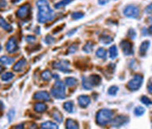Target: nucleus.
<instances>
[{"instance_id":"f257e3e1","label":"nucleus","mask_w":152,"mask_h":129,"mask_svg":"<svg viewBox=\"0 0 152 129\" xmlns=\"http://www.w3.org/2000/svg\"><path fill=\"white\" fill-rule=\"evenodd\" d=\"M37 6L39 10L37 19L39 23L44 24L54 18V16H55L54 12L51 9L49 4L46 1H38Z\"/></svg>"},{"instance_id":"f03ea898","label":"nucleus","mask_w":152,"mask_h":129,"mask_svg":"<svg viewBox=\"0 0 152 129\" xmlns=\"http://www.w3.org/2000/svg\"><path fill=\"white\" fill-rule=\"evenodd\" d=\"M114 119V112L109 109H101L96 113V123L101 126L104 127L112 122Z\"/></svg>"},{"instance_id":"7ed1b4c3","label":"nucleus","mask_w":152,"mask_h":129,"mask_svg":"<svg viewBox=\"0 0 152 129\" xmlns=\"http://www.w3.org/2000/svg\"><path fill=\"white\" fill-rule=\"evenodd\" d=\"M51 95L56 99H64L66 97V86L62 81H56L51 89Z\"/></svg>"},{"instance_id":"20e7f679","label":"nucleus","mask_w":152,"mask_h":129,"mask_svg":"<svg viewBox=\"0 0 152 129\" xmlns=\"http://www.w3.org/2000/svg\"><path fill=\"white\" fill-rule=\"evenodd\" d=\"M82 86L85 90H92L94 86L99 85L102 78L98 75H91L88 77H82Z\"/></svg>"},{"instance_id":"39448f33","label":"nucleus","mask_w":152,"mask_h":129,"mask_svg":"<svg viewBox=\"0 0 152 129\" xmlns=\"http://www.w3.org/2000/svg\"><path fill=\"white\" fill-rule=\"evenodd\" d=\"M143 83V76L141 74H136L128 83V88L131 91H136L139 90Z\"/></svg>"},{"instance_id":"423d86ee","label":"nucleus","mask_w":152,"mask_h":129,"mask_svg":"<svg viewBox=\"0 0 152 129\" xmlns=\"http://www.w3.org/2000/svg\"><path fill=\"white\" fill-rule=\"evenodd\" d=\"M123 14L128 18H137L140 14V9L136 4H128L123 9Z\"/></svg>"},{"instance_id":"0eeeda50","label":"nucleus","mask_w":152,"mask_h":129,"mask_svg":"<svg viewBox=\"0 0 152 129\" xmlns=\"http://www.w3.org/2000/svg\"><path fill=\"white\" fill-rule=\"evenodd\" d=\"M120 47L122 49V52L124 54V55H131L134 53V49H133V44L131 41H128V40H123L120 43Z\"/></svg>"},{"instance_id":"6e6552de","label":"nucleus","mask_w":152,"mask_h":129,"mask_svg":"<svg viewBox=\"0 0 152 129\" xmlns=\"http://www.w3.org/2000/svg\"><path fill=\"white\" fill-rule=\"evenodd\" d=\"M129 121V118L126 115H118L112 120V126L115 128H120L123 125L127 124Z\"/></svg>"},{"instance_id":"1a4fd4ad","label":"nucleus","mask_w":152,"mask_h":129,"mask_svg":"<svg viewBox=\"0 0 152 129\" xmlns=\"http://www.w3.org/2000/svg\"><path fill=\"white\" fill-rule=\"evenodd\" d=\"M53 66L55 69L61 70L62 72H70V63L67 60H61V61H58V62H55L53 63Z\"/></svg>"},{"instance_id":"9d476101","label":"nucleus","mask_w":152,"mask_h":129,"mask_svg":"<svg viewBox=\"0 0 152 129\" xmlns=\"http://www.w3.org/2000/svg\"><path fill=\"white\" fill-rule=\"evenodd\" d=\"M31 13V6L29 4H23L22 6H20V8H18V10L17 11V13L16 15L17 17L20 18H26Z\"/></svg>"},{"instance_id":"9b49d317","label":"nucleus","mask_w":152,"mask_h":129,"mask_svg":"<svg viewBox=\"0 0 152 129\" xmlns=\"http://www.w3.org/2000/svg\"><path fill=\"white\" fill-rule=\"evenodd\" d=\"M18 49V41L16 40L15 37H11L7 43H6V50L9 53H15L16 51Z\"/></svg>"},{"instance_id":"f8f14e48","label":"nucleus","mask_w":152,"mask_h":129,"mask_svg":"<svg viewBox=\"0 0 152 129\" xmlns=\"http://www.w3.org/2000/svg\"><path fill=\"white\" fill-rule=\"evenodd\" d=\"M77 101H78L79 105L81 108H87L90 105V103H91L90 97L87 96V95H80V96H79Z\"/></svg>"},{"instance_id":"ddd939ff","label":"nucleus","mask_w":152,"mask_h":129,"mask_svg":"<svg viewBox=\"0 0 152 129\" xmlns=\"http://www.w3.org/2000/svg\"><path fill=\"white\" fill-rule=\"evenodd\" d=\"M33 98L36 100H41V101H49L50 100V94L46 91H39L34 93Z\"/></svg>"},{"instance_id":"4468645a","label":"nucleus","mask_w":152,"mask_h":129,"mask_svg":"<svg viewBox=\"0 0 152 129\" xmlns=\"http://www.w3.org/2000/svg\"><path fill=\"white\" fill-rule=\"evenodd\" d=\"M33 109L36 113H43L47 110V105L43 102H37L34 105H33Z\"/></svg>"},{"instance_id":"2eb2a0df","label":"nucleus","mask_w":152,"mask_h":129,"mask_svg":"<svg viewBox=\"0 0 152 129\" xmlns=\"http://www.w3.org/2000/svg\"><path fill=\"white\" fill-rule=\"evenodd\" d=\"M26 60L23 58L21 60H18L15 64L13 65L12 69L14 71H16V72H19V71H21L26 67Z\"/></svg>"},{"instance_id":"dca6fc26","label":"nucleus","mask_w":152,"mask_h":129,"mask_svg":"<svg viewBox=\"0 0 152 129\" xmlns=\"http://www.w3.org/2000/svg\"><path fill=\"white\" fill-rule=\"evenodd\" d=\"M150 46H151L150 41H144L141 44V46H140V48H139V54H140L141 56H144V55H146V52L148 51Z\"/></svg>"},{"instance_id":"f3484780","label":"nucleus","mask_w":152,"mask_h":129,"mask_svg":"<svg viewBox=\"0 0 152 129\" xmlns=\"http://www.w3.org/2000/svg\"><path fill=\"white\" fill-rule=\"evenodd\" d=\"M63 108L66 112L69 113H74L75 112V104L73 101H67V102H65L63 104Z\"/></svg>"},{"instance_id":"a211bd4d","label":"nucleus","mask_w":152,"mask_h":129,"mask_svg":"<svg viewBox=\"0 0 152 129\" xmlns=\"http://www.w3.org/2000/svg\"><path fill=\"white\" fill-rule=\"evenodd\" d=\"M66 129H80L78 122L73 119H67L66 121Z\"/></svg>"},{"instance_id":"6ab92c4d","label":"nucleus","mask_w":152,"mask_h":129,"mask_svg":"<svg viewBox=\"0 0 152 129\" xmlns=\"http://www.w3.org/2000/svg\"><path fill=\"white\" fill-rule=\"evenodd\" d=\"M0 27L7 32H11L12 31V27L3 17H0Z\"/></svg>"},{"instance_id":"aec40b11","label":"nucleus","mask_w":152,"mask_h":129,"mask_svg":"<svg viewBox=\"0 0 152 129\" xmlns=\"http://www.w3.org/2000/svg\"><path fill=\"white\" fill-rule=\"evenodd\" d=\"M41 129H59L58 125L53 121H46L41 124Z\"/></svg>"},{"instance_id":"412c9836","label":"nucleus","mask_w":152,"mask_h":129,"mask_svg":"<svg viewBox=\"0 0 152 129\" xmlns=\"http://www.w3.org/2000/svg\"><path fill=\"white\" fill-rule=\"evenodd\" d=\"M14 62V59L12 57H9L6 55H3L0 57V63L4 65H11Z\"/></svg>"},{"instance_id":"4be33fe9","label":"nucleus","mask_w":152,"mask_h":129,"mask_svg":"<svg viewBox=\"0 0 152 129\" xmlns=\"http://www.w3.org/2000/svg\"><path fill=\"white\" fill-rule=\"evenodd\" d=\"M108 52H109V57L114 60L115 58H116V56L118 55V50H117V47L115 45L114 46H111L109 49H108Z\"/></svg>"},{"instance_id":"5701e85b","label":"nucleus","mask_w":152,"mask_h":129,"mask_svg":"<svg viewBox=\"0 0 152 129\" xmlns=\"http://www.w3.org/2000/svg\"><path fill=\"white\" fill-rule=\"evenodd\" d=\"M52 115H53V119L57 123H62V121H63V116L61 115V113L58 110H54L53 112V113H52Z\"/></svg>"},{"instance_id":"b1692460","label":"nucleus","mask_w":152,"mask_h":129,"mask_svg":"<svg viewBox=\"0 0 152 129\" xmlns=\"http://www.w3.org/2000/svg\"><path fill=\"white\" fill-rule=\"evenodd\" d=\"M100 41L103 43V44H105V45H108V44H110L112 41H113V39H112V37L111 36H109V35H107V34H102L101 37H100Z\"/></svg>"},{"instance_id":"393cba45","label":"nucleus","mask_w":152,"mask_h":129,"mask_svg":"<svg viewBox=\"0 0 152 129\" xmlns=\"http://www.w3.org/2000/svg\"><path fill=\"white\" fill-rule=\"evenodd\" d=\"M95 55H96V56L99 57V58L105 59L107 57V51L103 49V48H99V49L96 50Z\"/></svg>"},{"instance_id":"a878e982","label":"nucleus","mask_w":152,"mask_h":129,"mask_svg":"<svg viewBox=\"0 0 152 129\" xmlns=\"http://www.w3.org/2000/svg\"><path fill=\"white\" fill-rule=\"evenodd\" d=\"M13 77H14V75L12 72H6V73L3 74L1 76V79L3 81H4V82H8V81H10L11 79H12Z\"/></svg>"},{"instance_id":"bb28decb","label":"nucleus","mask_w":152,"mask_h":129,"mask_svg":"<svg viewBox=\"0 0 152 129\" xmlns=\"http://www.w3.org/2000/svg\"><path fill=\"white\" fill-rule=\"evenodd\" d=\"M65 83H66V84L67 86L72 87V86L75 85L76 83H77V79L75 78V77H66L65 79Z\"/></svg>"},{"instance_id":"cd10ccee","label":"nucleus","mask_w":152,"mask_h":129,"mask_svg":"<svg viewBox=\"0 0 152 129\" xmlns=\"http://www.w3.org/2000/svg\"><path fill=\"white\" fill-rule=\"evenodd\" d=\"M118 91H119V88L115 85H113V86L109 87V89L107 90V93L111 96H115L116 93L118 92Z\"/></svg>"},{"instance_id":"c85d7f7f","label":"nucleus","mask_w":152,"mask_h":129,"mask_svg":"<svg viewBox=\"0 0 152 129\" xmlns=\"http://www.w3.org/2000/svg\"><path fill=\"white\" fill-rule=\"evenodd\" d=\"M41 77H42L43 80L45 81L50 80L51 77H52V74H51V72H50L48 69H46V70H44V71L41 73Z\"/></svg>"},{"instance_id":"c756f323","label":"nucleus","mask_w":152,"mask_h":129,"mask_svg":"<svg viewBox=\"0 0 152 129\" xmlns=\"http://www.w3.org/2000/svg\"><path fill=\"white\" fill-rule=\"evenodd\" d=\"M144 113H145V109L142 106H137L134 110V113L137 116H142Z\"/></svg>"},{"instance_id":"7c9ffc66","label":"nucleus","mask_w":152,"mask_h":129,"mask_svg":"<svg viewBox=\"0 0 152 129\" xmlns=\"http://www.w3.org/2000/svg\"><path fill=\"white\" fill-rule=\"evenodd\" d=\"M93 48H94V44L92 43L91 41H88V42H87V44L83 47V50H84L86 53H90L92 50H93Z\"/></svg>"},{"instance_id":"2f4dec72","label":"nucleus","mask_w":152,"mask_h":129,"mask_svg":"<svg viewBox=\"0 0 152 129\" xmlns=\"http://www.w3.org/2000/svg\"><path fill=\"white\" fill-rule=\"evenodd\" d=\"M70 3H72V1H61V2H59V3H57V4H54V8H55V9H59V8H61V7H63V6L67 5V4H70Z\"/></svg>"},{"instance_id":"473e14b6","label":"nucleus","mask_w":152,"mask_h":129,"mask_svg":"<svg viewBox=\"0 0 152 129\" xmlns=\"http://www.w3.org/2000/svg\"><path fill=\"white\" fill-rule=\"evenodd\" d=\"M141 102L143 104V105H152V100L151 99H150L148 97H146V96H142V97H141Z\"/></svg>"},{"instance_id":"72a5a7b5","label":"nucleus","mask_w":152,"mask_h":129,"mask_svg":"<svg viewBox=\"0 0 152 129\" xmlns=\"http://www.w3.org/2000/svg\"><path fill=\"white\" fill-rule=\"evenodd\" d=\"M71 17H72L74 19H80V18H81L84 17V13H81V12H75V13H72Z\"/></svg>"},{"instance_id":"f704fd0d","label":"nucleus","mask_w":152,"mask_h":129,"mask_svg":"<svg viewBox=\"0 0 152 129\" xmlns=\"http://www.w3.org/2000/svg\"><path fill=\"white\" fill-rule=\"evenodd\" d=\"M128 35H129V37L130 38V39H135L136 37H137V32L136 31L134 30V29H132V28H130L129 30V32H128Z\"/></svg>"},{"instance_id":"c9c22d12","label":"nucleus","mask_w":152,"mask_h":129,"mask_svg":"<svg viewBox=\"0 0 152 129\" xmlns=\"http://www.w3.org/2000/svg\"><path fill=\"white\" fill-rule=\"evenodd\" d=\"M14 115H15V111H14V110H10V111L8 112L7 117H8V120H9L10 122L13 119Z\"/></svg>"},{"instance_id":"e433bc0d","label":"nucleus","mask_w":152,"mask_h":129,"mask_svg":"<svg viewBox=\"0 0 152 129\" xmlns=\"http://www.w3.org/2000/svg\"><path fill=\"white\" fill-rule=\"evenodd\" d=\"M35 40H36V39H35V37H34L33 35H28V36H26V41L29 42V43L34 42Z\"/></svg>"},{"instance_id":"4c0bfd02","label":"nucleus","mask_w":152,"mask_h":129,"mask_svg":"<svg viewBox=\"0 0 152 129\" xmlns=\"http://www.w3.org/2000/svg\"><path fill=\"white\" fill-rule=\"evenodd\" d=\"M147 90H148V91L152 94V78L151 79H150V81L148 82V84H147Z\"/></svg>"},{"instance_id":"58836bf2","label":"nucleus","mask_w":152,"mask_h":129,"mask_svg":"<svg viewBox=\"0 0 152 129\" xmlns=\"http://www.w3.org/2000/svg\"><path fill=\"white\" fill-rule=\"evenodd\" d=\"M145 13H149V14H152V4H149L146 6L145 8Z\"/></svg>"},{"instance_id":"ea45409f","label":"nucleus","mask_w":152,"mask_h":129,"mask_svg":"<svg viewBox=\"0 0 152 129\" xmlns=\"http://www.w3.org/2000/svg\"><path fill=\"white\" fill-rule=\"evenodd\" d=\"M76 50H77V46H75V45H73V46H71V47H70V49H68V52H69L70 54H74Z\"/></svg>"},{"instance_id":"a19ab883","label":"nucleus","mask_w":152,"mask_h":129,"mask_svg":"<svg viewBox=\"0 0 152 129\" xmlns=\"http://www.w3.org/2000/svg\"><path fill=\"white\" fill-rule=\"evenodd\" d=\"M46 39L47 40H46L45 41H46V44H50V43H52V42H53V37H51V36H46Z\"/></svg>"},{"instance_id":"79ce46f5","label":"nucleus","mask_w":152,"mask_h":129,"mask_svg":"<svg viewBox=\"0 0 152 129\" xmlns=\"http://www.w3.org/2000/svg\"><path fill=\"white\" fill-rule=\"evenodd\" d=\"M13 129H25V125H24V123L18 124V125H16L15 127L13 128Z\"/></svg>"},{"instance_id":"37998d69","label":"nucleus","mask_w":152,"mask_h":129,"mask_svg":"<svg viewBox=\"0 0 152 129\" xmlns=\"http://www.w3.org/2000/svg\"><path fill=\"white\" fill-rule=\"evenodd\" d=\"M29 129H37V125L34 124V123H31L29 127Z\"/></svg>"},{"instance_id":"c03bdc74","label":"nucleus","mask_w":152,"mask_h":129,"mask_svg":"<svg viewBox=\"0 0 152 129\" xmlns=\"http://www.w3.org/2000/svg\"><path fill=\"white\" fill-rule=\"evenodd\" d=\"M106 3H107V1H104V2L103 1H99V4H105Z\"/></svg>"},{"instance_id":"a18cd8bd","label":"nucleus","mask_w":152,"mask_h":129,"mask_svg":"<svg viewBox=\"0 0 152 129\" xmlns=\"http://www.w3.org/2000/svg\"><path fill=\"white\" fill-rule=\"evenodd\" d=\"M148 31L151 32V33H152V25H151V27H149Z\"/></svg>"},{"instance_id":"49530a36","label":"nucleus","mask_w":152,"mask_h":129,"mask_svg":"<svg viewBox=\"0 0 152 129\" xmlns=\"http://www.w3.org/2000/svg\"><path fill=\"white\" fill-rule=\"evenodd\" d=\"M148 21H149V22H150V23L152 25V17H150V18H149Z\"/></svg>"},{"instance_id":"de8ad7c7","label":"nucleus","mask_w":152,"mask_h":129,"mask_svg":"<svg viewBox=\"0 0 152 129\" xmlns=\"http://www.w3.org/2000/svg\"><path fill=\"white\" fill-rule=\"evenodd\" d=\"M2 71H3V67H1V66H0V73H1Z\"/></svg>"},{"instance_id":"09e8293b","label":"nucleus","mask_w":152,"mask_h":129,"mask_svg":"<svg viewBox=\"0 0 152 129\" xmlns=\"http://www.w3.org/2000/svg\"><path fill=\"white\" fill-rule=\"evenodd\" d=\"M1 49H2V47H1V46H0V51H1Z\"/></svg>"}]
</instances>
